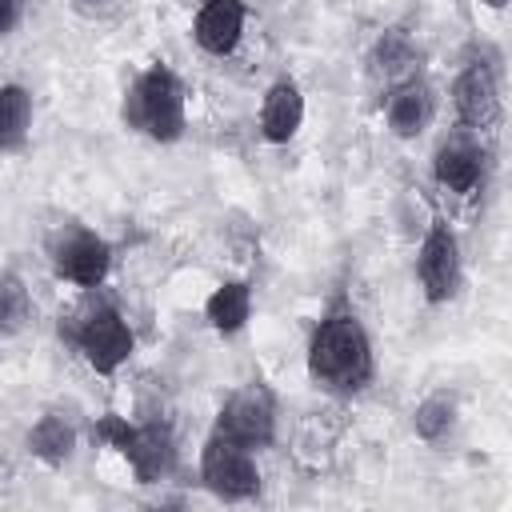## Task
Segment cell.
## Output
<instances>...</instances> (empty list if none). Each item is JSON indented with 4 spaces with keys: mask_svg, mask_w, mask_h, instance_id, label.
I'll use <instances>...</instances> for the list:
<instances>
[{
    "mask_svg": "<svg viewBox=\"0 0 512 512\" xmlns=\"http://www.w3.org/2000/svg\"><path fill=\"white\" fill-rule=\"evenodd\" d=\"M304 376L316 392L332 400H356L376 384V344L360 316V308L348 300V292H332L324 308L316 312L308 340H304Z\"/></svg>",
    "mask_w": 512,
    "mask_h": 512,
    "instance_id": "cell-1",
    "label": "cell"
},
{
    "mask_svg": "<svg viewBox=\"0 0 512 512\" xmlns=\"http://www.w3.org/2000/svg\"><path fill=\"white\" fill-rule=\"evenodd\" d=\"M56 332L104 380H112L136 356V328L104 288L80 292V304L60 316Z\"/></svg>",
    "mask_w": 512,
    "mask_h": 512,
    "instance_id": "cell-2",
    "label": "cell"
},
{
    "mask_svg": "<svg viewBox=\"0 0 512 512\" xmlns=\"http://www.w3.org/2000/svg\"><path fill=\"white\" fill-rule=\"evenodd\" d=\"M188 84L168 60H148L120 96V124L152 144H180L188 136Z\"/></svg>",
    "mask_w": 512,
    "mask_h": 512,
    "instance_id": "cell-3",
    "label": "cell"
},
{
    "mask_svg": "<svg viewBox=\"0 0 512 512\" xmlns=\"http://www.w3.org/2000/svg\"><path fill=\"white\" fill-rule=\"evenodd\" d=\"M92 440L112 448L128 464V472L140 488L164 484L180 464V444H176V428L168 416L128 420L120 412H100L92 420Z\"/></svg>",
    "mask_w": 512,
    "mask_h": 512,
    "instance_id": "cell-4",
    "label": "cell"
},
{
    "mask_svg": "<svg viewBox=\"0 0 512 512\" xmlns=\"http://www.w3.org/2000/svg\"><path fill=\"white\" fill-rule=\"evenodd\" d=\"M452 120L480 136H496L504 124V56L492 44H468L448 80Z\"/></svg>",
    "mask_w": 512,
    "mask_h": 512,
    "instance_id": "cell-5",
    "label": "cell"
},
{
    "mask_svg": "<svg viewBox=\"0 0 512 512\" xmlns=\"http://www.w3.org/2000/svg\"><path fill=\"white\" fill-rule=\"evenodd\" d=\"M412 280L416 292L428 308H448L460 300L464 284H468V268H464V244L460 232L452 228V220L432 208L420 240H416V256H412Z\"/></svg>",
    "mask_w": 512,
    "mask_h": 512,
    "instance_id": "cell-6",
    "label": "cell"
},
{
    "mask_svg": "<svg viewBox=\"0 0 512 512\" xmlns=\"http://www.w3.org/2000/svg\"><path fill=\"white\" fill-rule=\"evenodd\" d=\"M48 268L60 284H72L76 292H92V288H104L108 276H112V264H116V244L96 232L92 224L84 220H64L48 232Z\"/></svg>",
    "mask_w": 512,
    "mask_h": 512,
    "instance_id": "cell-7",
    "label": "cell"
},
{
    "mask_svg": "<svg viewBox=\"0 0 512 512\" xmlns=\"http://www.w3.org/2000/svg\"><path fill=\"white\" fill-rule=\"evenodd\" d=\"M256 456L260 452L208 428L200 440V452H196V480L220 504H252L264 492V472H260Z\"/></svg>",
    "mask_w": 512,
    "mask_h": 512,
    "instance_id": "cell-8",
    "label": "cell"
},
{
    "mask_svg": "<svg viewBox=\"0 0 512 512\" xmlns=\"http://www.w3.org/2000/svg\"><path fill=\"white\" fill-rule=\"evenodd\" d=\"M428 176L452 200L480 196L484 184H488V176H492V140L480 136V132H472V128L452 124L436 140V148L428 156Z\"/></svg>",
    "mask_w": 512,
    "mask_h": 512,
    "instance_id": "cell-9",
    "label": "cell"
},
{
    "mask_svg": "<svg viewBox=\"0 0 512 512\" xmlns=\"http://www.w3.org/2000/svg\"><path fill=\"white\" fill-rule=\"evenodd\" d=\"M212 428L232 436L236 444H244L252 452H268L280 436V396H276V388L264 376H252V380L236 384L220 400V408L212 416Z\"/></svg>",
    "mask_w": 512,
    "mask_h": 512,
    "instance_id": "cell-10",
    "label": "cell"
},
{
    "mask_svg": "<svg viewBox=\"0 0 512 512\" xmlns=\"http://www.w3.org/2000/svg\"><path fill=\"white\" fill-rule=\"evenodd\" d=\"M384 132L400 144H416L440 116V88L432 84L428 68H416L412 76L384 88Z\"/></svg>",
    "mask_w": 512,
    "mask_h": 512,
    "instance_id": "cell-11",
    "label": "cell"
},
{
    "mask_svg": "<svg viewBox=\"0 0 512 512\" xmlns=\"http://www.w3.org/2000/svg\"><path fill=\"white\" fill-rule=\"evenodd\" d=\"M304 116H308V96H304L300 80L292 72L272 76L268 88L260 92V104H256V132H260V140L272 144V148H288L300 136Z\"/></svg>",
    "mask_w": 512,
    "mask_h": 512,
    "instance_id": "cell-12",
    "label": "cell"
},
{
    "mask_svg": "<svg viewBox=\"0 0 512 512\" xmlns=\"http://www.w3.org/2000/svg\"><path fill=\"white\" fill-rule=\"evenodd\" d=\"M248 32V4L244 0H196L192 12V44L212 56V60H228L240 52Z\"/></svg>",
    "mask_w": 512,
    "mask_h": 512,
    "instance_id": "cell-13",
    "label": "cell"
},
{
    "mask_svg": "<svg viewBox=\"0 0 512 512\" xmlns=\"http://www.w3.org/2000/svg\"><path fill=\"white\" fill-rule=\"evenodd\" d=\"M76 448H80V420H76V412L68 404L40 408V416L24 432V452L40 468H48V472L68 468L72 456H76Z\"/></svg>",
    "mask_w": 512,
    "mask_h": 512,
    "instance_id": "cell-14",
    "label": "cell"
},
{
    "mask_svg": "<svg viewBox=\"0 0 512 512\" xmlns=\"http://www.w3.org/2000/svg\"><path fill=\"white\" fill-rule=\"evenodd\" d=\"M416 68H424V56H420V40H416V28L396 20V24H384L372 44H368V56H364V72L384 88H392L396 80L412 76Z\"/></svg>",
    "mask_w": 512,
    "mask_h": 512,
    "instance_id": "cell-15",
    "label": "cell"
},
{
    "mask_svg": "<svg viewBox=\"0 0 512 512\" xmlns=\"http://www.w3.org/2000/svg\"><path fill=\"white\" fill-rule=\"evenodd\" d=\"M252 308H256V288L248 276H224L200 304L204 324L220 336V340H236L248 324H252Z\"/></svg>",
    "mask_w": 512,
    "mask_h": 512,
    "instance_id": "cell-16",
    "label": "cell"
},
{
    "mask_svg": "<svg viewBox=\"0 0 512 512\" xmlns=\"http://www.w3.org/2000/svg\"><path fill=\"white\" fill-rule=\"evenodd\" d=\"M408 428H412V436H416L424 448H436V452L448 448V444L456 440V432H460V396H456L448 384L428 388V392L412 404Z\"/></svg>",
    "mask_w": 512,
    "mask_h": 512,
    "instance_id": "cell-17",
    "label": "cell"
},
{
    "mask_svg": "<svg viewBox=\"0 0 512 512\" xmlns=\"http://www.w3.org/2000/svg\"><path fill=\"white\" fill-rule=\"evenodd\" d=\"M32 120H36V100L32 88L20 80L0 84V152L8 160L24 156L32 144Z\"/></svg>",
    "mask_w": 512,
    "mask_h": 512,
    "instance_id": "cell-18",
    "label": "cell"
},
{
    "mask_svg": "<svg viewBox=\"0 0 512 512\" xmlns=\"http://www.w3.org/2000/svg\"><path fill=\"white\" fill-rule=\"evenodd\" d=\"M32 288L20 276L16 264H4L0 272V340H16L24 328H32Z\"/></svg>",
    "mask_w": 512,
    "mask_h": 512,
    "instance_id": "cell-19",
    "label": "cell"
},
{
    "mask_svg": "<svg viewBox=\"0 0 512 512\" xmlns=\"http://www.w3.org/2000/svg\"><path fill=\"white\" fill-rule=\"evenodd\" d=\"M64 8L88 28H116L132 12V0H64Z\"/></svg>",
    "mask_w": 512,
    "mask_h": 512,
    "instance_id": "cell-20",
    "label": "cell"
},
{
    "mask_svg": "<svg viewBox=\"0 0 512 512\" xmlns=\"http://www.w3.org/2000/svg\"><path fill=\"white\" fill-rule=\"evenodd\" d=\"M24 12H28V0H4V12H0V36H16V28L24 24Z\"/></svg>",
    "mask_w": 512,
    "mask_h": 512,
    "instance_id": "cell-21",
    "label": "cell"
},
{
    "mask_svg": "<svg viewBox=\"0 0 512 512\" xmlns=\"http://www.w3.org/2000/svg\"><path fill=\"white\" fill-rule=\"evenodd\" d=\"M472 4H480V8H488V12H504V8H512V0H472Z\"/></svg>",
    "mask_w": 512,
    "mask_h": 512,
    "instance_id": "cell-22",
    "label": "cell"
}]
</instances>
